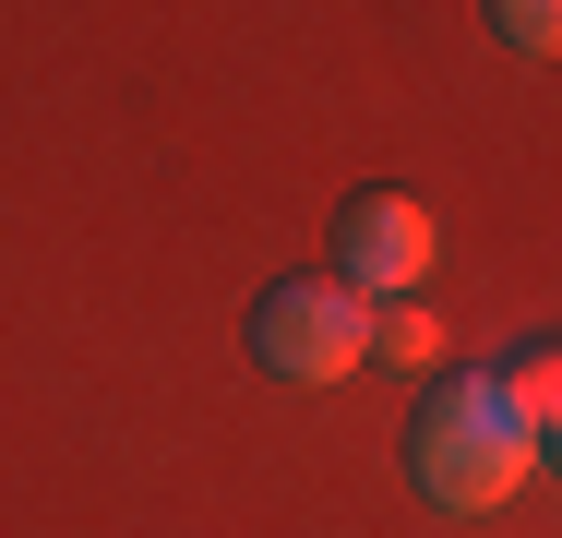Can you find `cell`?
I'll return each instance as SVG.
<instances>
[{
  "instance_id": "1",
  "label": "cell",
  "mask_w": 562,
  "mask_h": 538,
  "mask_svg": "<svg viewBox=\"0 0 562 538\" xmlns=\"http://www.w3.org/2000/svg\"><path fill=\"white\" fill-rule=\"evenodd\" d=\"M407 479L443 503V515H491L539 479V430L515 419V395L491 371H431L419 419H407Z\"/></svg>"
},
{
  "instance_id": "2",
  "label": "cell",
  "mask_w": 562,
  "mask_h": 538,
  "mask_svg": "<svg viewBox=\"0 0 562 538\" xmlns=\"http://www.w3.org/2000/svg\"><path fill=\"white\" fill-rule=\"evenodd\" d=\"M251 359L276 383H347L371 359V300L336 288V276H276L251 300Z\"/></svg>"
},
{
  "instance_id": "3",
  "label": "cell",
  "mask_w": 562,
  "mask_h": 538,
  "mask_svg": "<svg viewBox=\"0 0 562 538\" xmlns=\"http://www.w3.org/2000/svg\"><path fill=\"white\" fill-rule=\"evenodd\" d=\"M419 276H431V204L395 192V180L347 192V215H336V288H359V300H419Z\"/></svg>"
},
{
  "instance_id": "4",
  "label": "cell",
  "mask_w": 562,
  "mask_h": 538,
  "mask_svg": "<svg viewBox=\"0 0 562 538\" xmlns=\"http://www.w3.org/2000/svg\"><path fill=\"white\" fill-rule=\"evenodd\" d=\"M371 359L431 371V359H443V323H431V300H371Z\"/></svg>"
},
{
  "instance_id": "5",
  "label": "cell",
  "mask_w": 562,
  "mask_h": 538,
  "mask_svg": "<svg viewBox=\"0 0 562 538\" xmlns=\"http://www.w3.org/2000/svg\"><path fill=\"white\" fill-rule=\"evenodd\" d=\"M491 383L515 395V419H527V430H539V442H551V419H562V359H551V347H539V335H527V347H515V359H503Z\"/></svg>"
},
{
  "instance_id": "6",
  "label": "cell",
  "mask_w": 562,
  "mask_h": 538,
  "mask_svg": "<svg viewBox=\"0 0 562 538\" xmlns=\"http://www.w3.org/2000/svg\"><path fill=\"white\" fill-rule=\"evenodd\" d=\"M491 36H503L515 60H551L562 48V0H491Z\"/></svg>"
}]
</instances>
